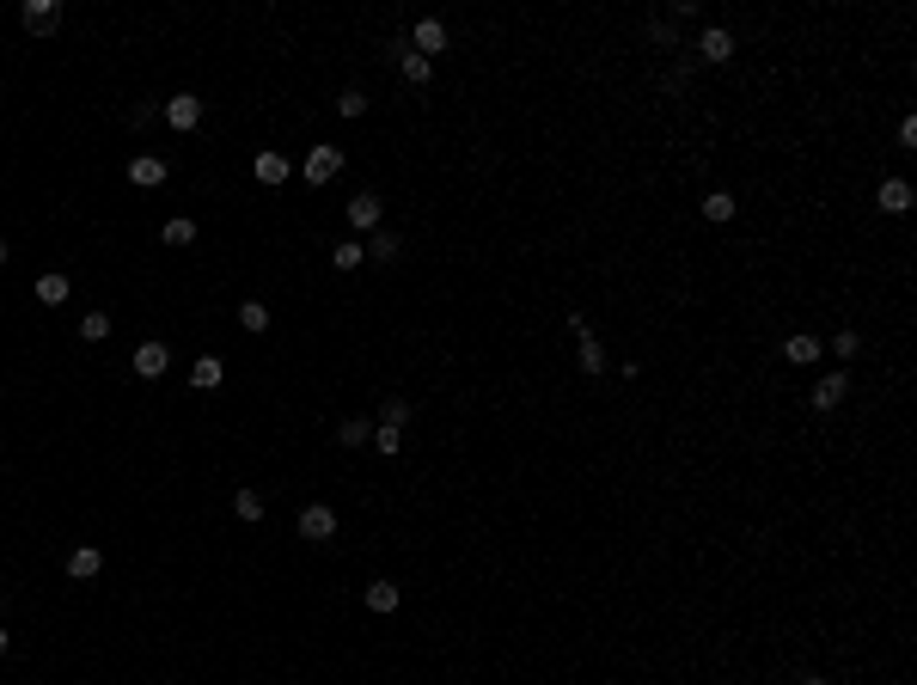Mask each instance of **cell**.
Returning <instances> with one entry per match:
<instances>
[{
  "label": "cell",
  "mask_w": 917,
  "mask_h": 685,
  "mask_svg": "<svg viewBox=\"0 0 917 685\" xmlns=\"http://www.w3.org/2000/svg\"><path fill=\"white\" fill-rule=\"evenodd\" d=\"M337 441H342V447H368V441H374V429H368L361 416H349V422H342V435H337Z\"/></svg>",
  "instance_id": "obj_22"
},
{
  "label": "cell",
  "mask_w": 917,
  "mask_h": 685,
  "mask_svg": "<svg viewBox=\"0 0 917 685\" xmlns=\"http://www.w3.org/2000/svg\"><path fill=\"white\" fill-rule=\"evenodd\" d=\"M575 361H581V374H606V349H600V342H593V331H587V325H581V331H575Z\"/></svg>",
  "instance_id": "obj_8"
},
{
  "label": "cell",
  "mask_w": 917,
  "mask_h": 685,
  "mask_svg": "<svg viewBox=\"0 0 917 685\" xmlns=\"http://www.w3.org/2000/svg\"><path fill=\"white\" fill-rule=\"evenodd\" d=\"M361 257H368V251H361V245H337V251H331V264H337V270H355V264H361Z\"/></svg>",
  "instance_id": "obj_28"
},
{
  "label": "cell",
  "mask_w": 917,
  "mask_h": 685,
  "mask_svg": "<svg viewBox=\"0 0 917 685\" xmlns=\"http://www.w3.org/2000/svg\"><path fill=\"white\" fill-rule=\"evenodd\" d=\"M783 355H789V361H819V337H789Z\"/></svg>",
  "instance_id": "obj_25"
},
{
  "label": "cell",
  "mask_w": 917,
  "mask_h": 685,
  "mask_svg": "<svg viewBox=\"0 0 917 685\" xmlns=\"http://www.w3.org/2000/svg\"><path fill=\"white\" fill-rule=\"evenodd\" d=\"M196 239V221H166V245H190Z\"/></svg>",
  "instance_id": "obj_27"
},
{
  "label": "cell",
  "mask_w": 917,
  "mask_h": 685,
  "mask_svg": "<svg viewBox=\"0 0 917 685\" xmlns=\"http://www.w3.org/2000/svg\"><path fill=\"white\" fill-rule=\"evenodd\" d=\"M80 337H86V342H104V337H110V318H104V312H86V318H80Z\"/></svg>",
  "instance_id": "obj_23"
},
{
  "label": "cell",
  "mask_w": 917,
  "mask_h": 685,
  "mask_svg": "<svg viewBox=\"0 0 917 685\" xmlns=\"http://www.w3.org/2000/svg\"><path fill=\"white\" fill-rule=\"evenodd\" d=\"M704 214H710V221H734V196H728V190H710V196H704Z\"/></svg>",
  "instance_id": "obj_21"
},
{
  "label": "cell",
  "mask_w": 917,
  "mask_h": 685,
  "mask_svg": "<svg viewBox=\"0 0 917 685\" xmlns=\"http://www.w3.org/2000/svg\"><path fill=\"white\" fill-rule=\"evenodd\" d=\"M410 37H416V56H428V62H435V56L446 49V25H441V19H422V25H416Z\"/></svg>",
  "instance_id": "obj_7"
},
{
  "label": "cell",
  "mask_w": 917,
  "mask_h": 685,
  "mask_svg": "<svg viewBox=\"0 0 917 685\" xmlns=\"http://www.w3.org/2000/svg\"><path fill=\"white\" fill-rule=\"evenodd\" d=\"M6 649H13V637H6V630H0V655H6Z\"/></svg>",
  "instance_id": "obj_32"
},
{
  "label": "cell",
  "mask_w": 917,
  "mask_h": 685,
  "mask_svg": "<svg viewBox=\"0 0 917 685\" xmlns=\"http://www.w3.org/2000/svg\"><path fill=\"white\" fill-rule=\"evenodd\" d=\"M361 251H368V257H379V264H392V257H398V239H392V233H374Z\"/></svg>",
  "instance_id": "obj_24"
},
{
  "label": "cell",
  "mask_w": 917,
  "mask_h": 685,
  "mask_svg": "<svg viewBox=\"0 0 917 685\" xmlns=\"http://www.w3.org/2000/svg\"><path fill=\"white\" fill-rule=\"evenodd\" d=\"M374 447H379V453H385V459H392V453H398V447H404V441H398V429H374Z\"/></svg>",
  "instance_id": "obj_31"
},
{
  "label": "cell",
  "mask_w": 917,
  "mask_h": 685,
  "mask_svg": "<svg viewBox=\"0 0 917 685\" xmlns=\"http://www.w3.org/2000/svg\"><path fill=\"white\" fill-rule=\"evenodd\" d=\"M62 25V0H25V31L31 37H49Z\"/></svg>",
  "instance_id": "obj_2"
},
{
  "label": "cell",
  "mask_w": 917,
  "mask_h": 685,
  "mask_svg": "<svg viewBox=\"0 0 917 685\" xmlns=\"http://www.w3.org/2000/svg\"><path fill=\"white\" fill-rule=\"evenodd\" d=\"M129 184H141V190H160V184H166V160H160V153H141V160H129Z\"/></svg>",
  "instance_id": "obj_5"
},
{
  "label": "cell",
  "mask_w": 917,
  "mask_h": 685,
  "mask_svg": "<svg viewBox=\"0 0 917 685\" xmlns=\"http://www.w3.org/2000/svg\"><path fill=\"white\" fill-rule=\"evenodd\" d=\"M166 123L177 129V135H190V129L203 123V99H196V92H177V99H166Z\"/></svg>",
  "instance_id": "obj_1"
},
{
  "label": "cell",
  "mask_w": 917,
  "mask_h": 685,
  "mask_svg": "<svg viewBox=\"0 0 917 685\" xmlns=\"http://www.w3.org/2000/svg\"><path fill=\"white\" fill-rule=\"evenodd\" d=\"M99 569H104V551L99 545H80L68 557V576H74V582H86V576H99Z\"/></svg>",
  "instance_id": "obj_11"
},
{
  "label": "cell",
  "mask_w": 917,
  "mask_h": 685,
  "mask_svg": "<svg viewBox=\"0 0 917 685\" xmlns=\"http://www.w3.org/2000/svg\"><path fill=\"white\" fill-rule=\"evenodd\" d=\"M331 533H337V514L324 508V502H312V508L300 514V539H312V545H324Z\"/></svg>",
  "instance_id": "obj_4"
},
{
  "label": "cell",
  "mask_w": 917,
  "mask_h": 685,
  "mask_svg": "<svg viewBox=\"0 0 917 685\" xmlns=\"http://www.w3.org/2000/svg\"><path fill=\"white\" fill-rule=\"evenodd\" d=\"M257 184H288V160L281 153H257Z\"/></svg>",
  "instance_id": "obj_17"
},
{
  "label": "cell",
  "mask_w": 917,
  "mask_h": 685,
  "mask_svg": "<svg viewBox=\"0 0 917 685\" xmlns=\"http://www.w3.org/2000/svg\"><path fill=\"white\" fill-rule=\"evenodd\" d=\"M410 422V404L404 398H385V416H379V429H404Z\"/></svg>",
  "instance_id": "obj_26"
},
{
  "label": "cell",
  "mask_w": 917,
  "mask_h": 685,
  "mask_svg": "<svg viewBox=\"0 0 917 685\" xmlns=\"http://www.w3.org/2000/svg\"><path fill=\"white\" fill-rule=\"evenodd\" d=\"M398 600H404V594H398L392 582H368V606H374V612H398Z\"/></svg>",
  "instance_id": "obj_16"
},
{
  "label": "cell",
  "mask_w": 917,
  "mask_h": 685,
  "mask_svg": "<svg viewBox=\"0 0 917 685\" xmlns=\"http://www.w3.org/2000/svg\"><path fill=\"white\" fill-rule=\"evenodd\" d=\"M856 349H862V337H856V331H838V337H832V355H844V361L856 355Z\"/></svg>",
  "instance_id": "obj_29"
},
{
  "label": "cell",
  "mask_w": 917,
  "mask_h": 685,
  "mask_svg": "<svg viewBox=\"0 0 917 685\" xmlns=\"http://www.w3.org/2000/svg\"><path fill=\"white\" fill-rule=\"evenodd\" d=\"M844 392H850V379L844 374H826L814 386V411H832V404H844Z\"/></svg>",
  "instance_id": "obj_10"
},
{
  "label": "cell",
  "mask_w": 917,
  "mask_h": 685,
  "mask_svg": "<svg viewBox=\"0 0 917 685\" xmlns=\"http://www.w3.org/2000/svg\"><path fill=\"white\" fill-rule=\"evenodd\" d=\"M238 325H245V331H270V307H264V300H245V307H238Z\"/></svg>",
  "instance_id": "obj_18"
},
{
  "label": "cell",
  "mask_w": 917,
  "mask_h": 685,
  "mask_svg": "<svg viewBox=\"0 0 917 685\" xmlns=\"http://www.w3.org/2000/svg\"><path fill=\"white\" fill-rule=\"evenodd\" d=\"M233 514H238V520H264V496H257V490H238Z\"/></svg>",
  "instance_id": "obj_19"
},
{
  "label": "cell",
  "mask_w": 917,
  "mask_h": 685,
  "mask_svg": "<svg viewBox=\"0 0 917 685\" xmlns=\"http://www.w3.org/2000/svg\"><path fill=\"white\" fill-rule=\"evenodd\" d=\"M337 110H342V117H361V110H368V92H342Z\"/></svg>",
  "instance_id": "obj_30"
},
{
  "label": "cell",
  "mask_w": 917,
  "mask_h": 685,
  "mask_svg": "<svg viewBox=\"0 0 917 685\" xmlns=\"http://www.w3.org/2000/svg\"><path fill=\"white\" fill-rule=\"evenodd\" d=\"M349 221H355L361 233H374L379 227V196H355V203H349Z\"/></svg>",
  "instance_id": "obj_14"
},
{
  "label": "cell",
  "mask_w": 917,
  "mask_h": 685,
  "mask_svg": "<svg viewBox=\"0 0 917 685\" xmlns=\"http://www.w3.org/2000/svg\"><path fill=\"white\" fill-rule=\"evenodd\" d=\"M43 307H62L68 300V275H37V288H31Z\"/></svg>",
  "instance_id": "obj_13"
},
{
  "label": "cell",
  "mask_w": 917,
  "mask_h": 685,
  "mask_svg": "<svg viewBox=\"0 0 917 685\" xmlns=\"http://www.w3.org/2000/svg\"><path fill=\"white\" fill-rule=\"evenodd\" d=\"M801 685H826V680H801Z\"/></svg>",
  "instance_id": "obj_33"
},
{
  "label": "cell",
  "mask_w": 917,
  "mask_h": 685,
  "mask_svg": "<svg viewBox=\"0 0 917 685\" xmlns=\"http://www.w3.org/2000/svg\"><path fill=\"white\" fill-rule=\"evenodd\" d=\"M697 56H704V62H728V56H734V37L722 31V25H710V31L697 37Z\"/></svg>",
  "instance_id": "obj_9"
},
{
  "label": "cell",
  "mask_w": 917,
  "mask_h": 685,
  "mask_svg": "<svg viewBox=\"0 0 917 685\" xmlns=\"http://www.w3.org/2000/svg\"><path fill=\"white\" fill-rule=\"evenodd\" d=\"M166 368H171V349H166V342H141V349H135V374L141 379H160Z\"/></svg>",
  "instance_id": "obj_6"
},
{
  "label": "cell",
  "mask_w": 917,
  "mask_h": 685,
  "mask_svg": "<svg viewBox=\"0 0 917 685\" xmlns=\"http://www.w3.org/2000/svg\"><path fill=\"white\" fill-rule=\"evenodd\" d=\"M881 208H887V214H905V208H912V184H905V178H887V184H881Z\"/></svg>",
  "instance_id": "obj_12"
},
{
  "label": "cell",
  "mask_w": 917,
  "mask_h": 685,
  "mask_svg": "<svg viewBox=\"0 0 917 685\" xmlns=\"http://www.w3.org/2000/svg\"><path fill=\"white\" fill-rule=\"evenodd\" d=\"M221 379H227V368H221V361H214V355H203V361H196V368H190V386H203V392H214V386H221Z\"/></svg>",
  "instance_id": "obj_15"
},
{
  "label": "cell",
  "mask_w": 917,
  "mask_h": 685,
  "mask_svg": "<svg viewBox=\"0 0 917 685\" xmlns=\"http://www.w3.org/2000/svg\"><path fill=\"white\" fill-rule=\"evenodd\" d=\"M398 68H404V80H410V86H422V80H428V74H435V62H428V56H416V49H410V56H404V62H398Z\"/></svg>",
  "instance_id": "obj_20"
},
{
  "label": "cell",
  "mask_w": 917,
  "mask_h": 685,
  "mask_svg": "<svg viewBox=\"0 0 917 685\" xmlns=\"http://www.w3.org/2000/svg\"><path fill=\"white\" fill-rule=\"evenodd\" d=\"M0 264H6V245H0Z\"/></svg>",
  "instance_id": "obj_34"
},
{
  "label": "cell",
  "mask_w": 917,
  "mask_h": 685,
  "mask_svg": "<svg viewBox=\"0 0 917 685\" xmlns=\"http://www.w3.org/2000/svg\"><path fill=\"white\" fill-rule=\"evenodd\" d=\"M342 171V147H312L306 153V184H331Z\"/></svg>",
  "instance_id": "obj_3"
}]
</instances>
